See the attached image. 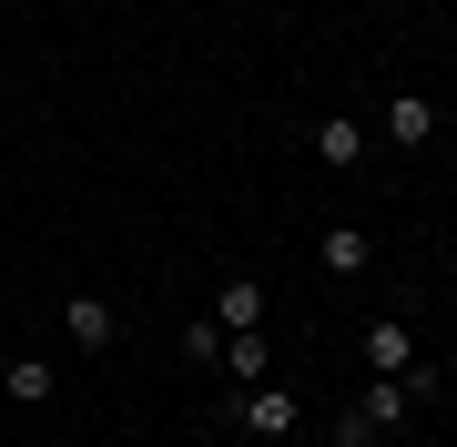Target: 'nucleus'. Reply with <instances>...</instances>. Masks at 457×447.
<instances>
[{
  "mask_svg": "<svg viewBox=\"0 0 457 447\" xmlns=\"http://www.w3.org/2000/svg\"><path fill=\"white\" fill-rule=\"evenodd\" d=\"M234 427H245L254 447H285L295 427H305V397H295L285 377H264V386H234Z\"/></svg>",
  "mask_w": 457,
  "mask_h": 447,
  "instance_id": "nucleus-1",
  "label": "nucleus"
},
{
  "mask_svg": "<svg viewBox=\"0 0 457 447\" xmlns=\"http://www.w3.org/2000/svg\"><path fill=\"white\" fill-rule=\"evenodd\" d=\"M62 346L112 356V346H122V305H112V295H71V305H62Z\"/></svg>",
  "mask_w": 457,
  "mask_h": 447,
  "instance_id": "nucleus-2",
  "label": "nucleus"
},
{
  "mask_svg": "<svg viewBox=\"0 0 457 447\" xmlns=\"http://www.w3.org/2000/svg\"><path fill=\"white\" fill-rule=\"evenodd\" d=\"M356 356H366V377H407V366H417V335H407V315H366Z\"/></svg>",
  "mask_w": 457,
  "mask_h": 447,
  "instance_id": "nucleus-3",
  "label": "nucleus"
},
{
  "mask_svg": "<svg viewBox=\"0 0 457 447\" xmlns=\"http://www.w3.org/2000/svg\"><path fill=\"white\" fill-rule=\"evenodd\" d=\"M204 315H213V326H224V335H254L264 315H275V295H264L254 275H224V285H213V305H204Z\"/></svg>",
  "mask_w": 457,
  "mask_h": 447,
  "instance_id": "nucleus-4",
  "label": "nucleus"
},
{
  "mask_svg": "<svg viewBox=\"0 0 457 447\" xmlns=\"http://www.w3.org/2000/svg\"><path fill=\"white\" fill-rule=\"evenodd\" d=\"M315 265H326L336 285H366V265H376V234H366V224H326V234H315Z\"/></svg>",
  "mask_w": 457,
  "mask_h": 447,
  "instance_id": "nucleus-5",
  "label": "nucleus"
},
{
  "mask_svg": "<svg viewBox=\"0 0 457 447\" xmlns=\"http://www.w3.org/2000/svg\"><path fill=\"white\" fill-rule=\"evenodd\" d=\"M315 153H326V173H356L366 153H376V133H366L356 112H326V122H315Z\"/></svg>",
  "mask_w": 457,
  "mask_h": 447,
  "instance_id": "nucleus-6",
  "label": "nucleus"
},
{
  "mask_svg": "<svg viewBox=\"0 0 457 447\" xmlns=\"http://www.w3.org/2000/svg\"><path fill=\"white\" fill-rule=\"evenodd\" d=\"M0 397H11V407H51V397H62V366H51V356H11V366H0Z\"/></svg>",
  "mask_w": 457,
  "mask_h": 447,
  "instance_id": "nucleus-7",
  "label": "nucleus"
},
{
  "mask_svg": "<svg viewBox=\"0 0 457 447\" xmlns=\"http://www.w3.org/2000/svg\"><path fill=\"white\" fill-rule=\"evenodd\" d=\"M376 133H386V143H437V102H427V92H386V122H376Z\"/></svg>",
  "mask_w": 457,
  "mask_h": 447,
  "instance_id": "nucleus-8",
  "label": "nucleus"
},
{
  "mask_svg": "<svg viewBox=\"0 0 457 447\" xmlns=\"http://www.w3.org/2000/svg\"><path fill=\"white\" fill-rule=\"evenodd\" d=\"M224 377L234 386H264V377H275V335H264V326L254 335H224Z\"/></svg>",
  "mask_w": 457,
  "mask_h": 447,
  "instance_id": "nucleus-9",
  "label": "nucleus"
},
{
  "mask_svg": "<svg viewBox=\"0 0 457 447\" xmlns=\"http://www.w3.org/2000/svg\"><path fill=\"white\" fill-rule=\"evenodd\" d=\"M183 366H224V326H213V315L183 326Z\"/></svg>",
  "mask_w": 457,
  "mask_h": 447,
  "instance_id": "nucleus-10",
  "label": "nucleus"
},
{
  "mask_svg": "<svg viewBox=\"0 0 457 447\" xmlns=\"http://www.w3.org/2000/svg\"><path fill=\"white\" fill-rule=\"evenodd\" d=\"M21 447H41V437H21Z\"/></svg>",
  "mask_w": 457,
  "mask_h": 447,
  "instance_id": "nucleus-11",
  "label": "nucleus"
}]
</instances>
